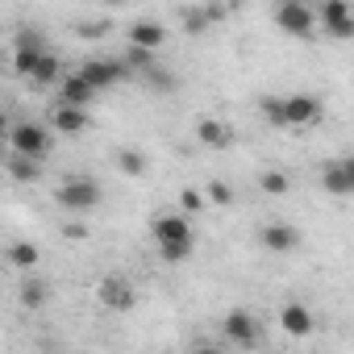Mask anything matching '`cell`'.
Listing matches in <instances>:
<instances>
[{"mask_svg":"<svg viewBox=\"0 0 354 354\" xmlns=\"http://www.w3.org/2000/svg\"><path fill=\"white\" fill-rule=\"evenodd\" d=\"M150 234H154L158 246L162 242H184V238H192V221H188V213H158L150 221Z\"/></svg>","mask_w":354,"mask_h":354,"instance_id":"5b68a950","label":"cell"},{"mask_svg":"<svg viewBox=\"0 0 354 354\" xmlns=\"http://www.w3.org/2000/svg\"><path fill=\"white\" fill-rule=\"evenodd\" d=\"M100 5H121V0H100Z\"/></svg>","mask_w":354,"mask_h":354,"instance_id":"d6a6232c","label":"cell"},{"mask_svg":"<svg viewBox=\"0 0 354 354\" xmlns=\"http://www.w3.org/2000/svg\"><path fill=\"white\" fill-rule=\"evenodd\" d=\"M96 292H100V304L113 308V313H129V308L138 304V292H133V283H129L125 275H104Z\"/></svg>","mask_w":354,"mask_h":354,"instance_id":"3957f363","label":"cell"},{"mask_svg":"<svg viewBox=\"0 0 354 354\" xmlns=\"http://www.w3.org/2000/svg\"><path fill=\"white\" fill-rule=\"evenodd\" d=\"M259 188H263L267 196H288L292 175H288V171H263V175H259Z\"/></svg>","mask_w":354,"mask_h":354,"instance_id":"ffe728a7","label":"cell"},{"mask_svg":"<svg viewBox=\"0 0 354 354\" xmlns=\"http://www.w3.org/2000/svg\"><path fill=\"white\" fill-rule=\"evenodd\" d=\"M117 171H125V175H142V171H146V158H142V150H133V146L117 150Z\"/></svg>","mask_w":354,"mask_h":354,"instance_id":"603a6c76","label":"cell"},{"mask_svg":"<svg viewBox=\"0 0 354 354\" xmlns=\"http://www.w3.org/2000/svg\"><path fill=\"white\" fill-rule=\"evenodd\" d=\"M180 209H184V213H201V209H205V192H196V188H188V192L180 196Z\"/></svg>","mask_w":354,"mask_h":354,"instance_id":"4316f807","label":"cell"},{"mask_svg":"<svg viewBox=\"0 0 354 354\" xmlns=\"http://www.w3.org/2000/svg\"><path fill=\"white\" fill-rule=\"evenodd\" d=\"M205 201H213V205H221V209H225V205H234V188H230L225 180H213V184H209V192H205Z\"/></svg>","mask_w":354,"mask_h":354,"instance_id":"cb8c5ba5","label":"cell"},{"mask_svg":"<svg viewBox=\"0 0 354 354\" xmlns=\"http://www.w3.org/2000/svg\"><path fill=\"white\" fill-rule=\"evenodd\" d=\"M192 250H196V238H184V242H162V246H158V254H162L167 263H184V259H192Z\"/></svg>","mask_w":354,"mask_h":354,"instance_id":"7402d4cb","label":"cell"},{"mask_svg":"<svg viewBox=\"0 0 354 354\" xmlns=\"http://www.w3.org/2000/svg\"><path fill=\"white\" fill-rule=\"evenodd\" d=\"M80 75L88 80V88H92V92H100V88H113L117 80H125V63H109V59H88V63L80 67Z\"/></svg>","mask_w":354,"mask_h":354,"instance_id":"52a82bcc","label":"cell"},{"mask_svg":"<svg viewBox=\"0 0 354 354\" xmlns=\"http://www.w3.org/2000/svg\"><path fill=\"white\" fill-rule=\"evenodd\" d=\"M221 329H225V337H230L234 346H254V342H259V321H254V313H246V308L225 313Z\"/></svg>","mask_w":354,"mask_h":354,"instance_id":"8992f818","label":"cell"},{"mask_svg":"<svg viewBox=\"0 0 354 354\" xmlns=\"http://www.w3.org/2000/svg\"><path fill=\"white\" fill-rule=\"evenodd\" d=\"M279 325H283L292 337H304V333H313V313H308L304 304H296V300H292V304H283V308H279Z\"/></svg>","mask_w":354,"mask_h":354,"instance_id":"5bb4252c","label":"cell"},{"mask_svg":"<svg viewBox=\"0 0 354 354\" xmlns=\"http://www.w3.org/2000/svg\"><path fill=\"white\" fill-rule=\"evenodd\" d=\"M30 80H34V84H42V88H50L55 80H63V67H59V59L42 50V59H38V67L30 71Z\"/></svg>","mask_w":354,"mask_h":354,"instance_id":"ac0fdd59","label":"cell"},{"mask_svg":"<svg viewBox=\"0 0 354 354\" xmlns=\"http://www.w3.org/2000/svg\"><path fill=\"white\" fill-rule=\"evenodd\" d=\"M88 125H92V117H88L84 104H59V109H55V129H59V133H80V129H88Z\"/></svg>","mask_w":354,"mask_h":354,"instance_id":"4fadbf2b","label":"cell"},{"mask_svg":"<svg viewBox=\"0 0 354 354\" xmlns=\"http://www.w3.org/2000/svg\"><path fill=\"white\" fill-rule=\"evenodd\" d=\"M59 96H63V104H84V109H88V100H92L96 92H92V88H88V80L75 71V75L59 80Z\"/></svg>","mask_w":354,"mask_h":354,"instance_id":"2e32d148","label":"cell"},{"mask_svg":"<svg viewBox=\"0 0 354 354\" xmlns=\"http://www.w3.org/2000/svg\"><path fill=\"white\" fill-rule=\"evenodd\" d=\"M263 117L275 129H296V125H317L321 121V104L313 96H267L263 100Z\"/></svg>","mask_w":354,"mask_h":354,"instance_id":"6da1fadb","label":"cell"},{"mask_svg":"<svg viewBox=\"0 0 354 354\" xmlns=\"http://www.w3.org/2000/svg\"><path fill=\"white\" fill-rule=\"evenodd\" d=\"M46 146H50V138H46V129H42V125H34V121H21V125L13 129V150H17V154L46 158Z\"/></svg>","mask_w":354,"mask_h":354,"instance_id":"ba28073f","label":"cell"},{"mask_svg":"<svg viewBox=\"0 0 354 354\" xmlns=\"http://www.w3.org/2000/svg\"><path fill=\"white\" fill-rule=\"evenodd\" d=\"M321 188H325L329 196H350V192H354V162H350V158H342V162L325 167Z\"/></svg>","mask_w":354,"mask_h":354,"instance_id":"8fae6325","label":"cell"},{"mask_svg":"<svg viewBox=\"0 0 354 354\" xmlns=\"http://www.w3.org/2000/svg\"><path fill=\"white\" fill-rule=\"evenodd\" d=\"M167 42V30L158 26V21H138L133 30H129V46H142V50H158Z\"/></svg>","mask_w":354,"mask_h":354,"instance_id":"9a60e30c","label":"cell"},{"mask_svg":"<svg viewBox=\"0 0 354 354\" xmlns=\"http://www.w3.org/2000/svg\"><path fill=\"white\" fill-rule=\"evenodd\" d=\"M205 5H225V0H205Z\"/></svg>","mask_w":354,"mask_h":354,"instance_id":"4dcf8cb0","label":"cell"},{"mask_svg":"<svg viewBox=\"0 0 354 354\" xmlns=\"http://www.w3.org/2000/svg\"><path fill=\"white\" fill-rule=\"evenodd\" d=\"M0 158H5V146H0Z\"/></svg>","mask_w":354,"mask_h":354,"instance_id":"836d02e7","label":"cell"},{"mask_svg":"<svg viewBox=\"0 0 354 354\" xmlns=\"http://www.w3.org/2000/svg\"><path fill=\"white\" fill-rule=\"evenodd\" d=\"M333 38H350L354 34V21H350V5L346 0H321V17H317Z\"/></svg>","mask_w":354,"mask_h":354,"instance_id":"9c48e42d","label":"cell"},{"mask_svg":"<svg viewBox=\"0 0 354 354\" xmlns=\"http://www.w3.org/2000/svg\"><path fill=\"white\" fill-rule=\"evenodd\" d=\"M55 196H59V205H63L67 213H92V209L100 205V184L88 180V175H71V180L59 184Z\"/></svg>","mask_w":354,"mask_h":354,"instance_id":"7a4b0ae2","label":"cell"},{"mask_svg":"<svg viewBox=\"0 0 354 354\" xmlns=\"http://www.w3.org/2000/svg\"><path fill=\"white\" fill-rule=\"evenodd\" d=\"M9 175L17 184H34L38 175H42V158H30V154H13L9 158Z\"/></svg>","mask_w":354,"mask_h":354,"instance_id":"e0dca14e","label":"cell"},{"mask_svg":"<svg viewBox=\"0 0 354 354\" xmlns=\"http://www.w3.org/2000/svg\"><path fill=\"white\" fill-rule=\"evenodd\" d=\"M275 26L283 30V34H292V38H308L313 34V26H317V13L304 5H279V13H275Z\"/></svg>","mask_w":354,"mask_h":354,"instance_id":"277c9868","label":"cell"},{"mask_svg":"<svg viewBox=\"0 0 354 354\" xmlns=\"http://www.w3.org/2000/svg\"><path fill=\"white\" fill-rule=\"evenodd\" d=\"M38 259H42V250H38L34 242H13V246H9V263H13V267H34Z\"/></svg>","mask_w":354,"mask_h":354,"instance_id":"44dd1931","label":"cell"},{"mask_svg":"<svg viewBox=\"0 0 354 354\" xmlns=\"http://www.w3.org/2000/svg\"><path fill=\"white\" fill-rule=\"evenodd\" d=\"M125 63H129V67H142V71H146V67L154 63V50H142V46H129V55H125Z\"/></svg>","mask_w":354,"mask_h":354,"instance_id":"484cf974","label":"cell"},{"mask_svg":"<svg viewBox=\"0 0 354 354\" xmlns=\"http://www.w3.org/2000/svg\"><path fill=\"white\" fill-rule=\"evenodd\" d=\"M5 129H9V117H5V113H0V133H5Z\"/></svg>","mask_w":354,"mask_h":354,"instance_id":"f546056e","label":"cell"},{"mask_svg":"<svg viewBox=\"0 0 354 354\" xmlns=\"http://www.w3.org/2000/svg\"><path fill=\"white\" fill-rule=\"evenodd\" d=\"M17 300H21V308L34 313V308H42V304L50 300V288H46L42 279H30V283H21V296H17Z\"/></svg>","mask_w":354,"mask_h":354,"instance_id":"d6986e66","label":"cell"},{"mask_svg":"<svg viewBox=\"0 0 354 354\" xmlns=\"http://www.w3.org/2000/svg\"><path fill=\"white\" fill-rule=\"evenodd\" d=\"M196 138H201V146H209V150H230V146H234V129H230L225 121H217V117H201V121H196Z\"/></svg>","mask_w":354,"mask_h":354,"instance_id":"7c38bea8","label":"cell"},{"mask_svg":"<svg viewBox=\"0 0 354 354\" xmlns=\"http://www.w3.org/2000/svg\"><path fill=\"white\" fill-rule=\"evenodd\" d=\"M279 5H300V0H279Z\"/></svg>","mask_w":354,"mask_h":354,"instance_id":"1f68e13d","label":"cell"},{"mask_svg":"<svg viewBox=\"0 0 354 354\" xmlns=\"http://www.w3.org/2000/svg\"><path fill=\"white\" fill-rule=\"evenodd\" d=\"M75 34H80V38H104V34H109V26H104V21H96V26H88V21H84V26H75Z\"/></svg>","mask_w":354,"mask_h":354,"instance_id":"83f0119b","label":"cell"},{"mask_svg":"<svg viewBox=\"0 0 354 354\" xmlns=\"http://www.w3.org/2000/svg\"><path fill=\"white\" fill-rule=\"evenodd\" d=\"M213 21H209V9H192V13H184V30H192V34H201V30H209Z\"/></svg>","mask_w":354,"mask_h":354,"instance_id":"d4e9b609","label":"cell"},{"mask_svg":"<svg viewBox=\"0 0 354 354\" xmlns=\"http://www.w3.org/2000/svg\"><path fill=\"white\" fill-rule=\"evenodd\" d=\"M67 238H88V225H67Z\"/></svg>","mask_w":354,"mask_h":354,"instance_id":"f1b7e54d","label":"cell"},{"mask_svg":"<svg viewBox=\"0 0 354 354\" xmlns=\"http://www.w3.org/2000/svg\"><path fill=\"white\" fill-rule=\"evenodd\" d=\"M263 246L271 254H292L300 246V230L288 225V221H271V225H263Z\"/></svg>","mask_w":354,"mask_h":354,"instance_id":"30bf717a","label":"cell"}]
</instances>
